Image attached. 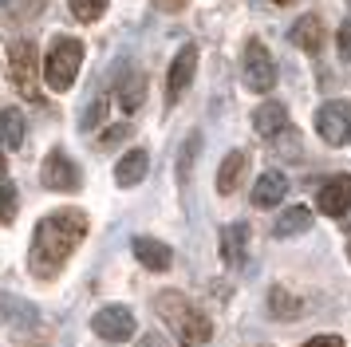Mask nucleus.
Wrapping results in <instances>:
<instances>
[{
	"instance_id": "nucleus-34",
	"label": "nucleus",
	"mask_w": 351,
	"mask_h": 347,
	"mask_svg": "<svg viewBox=\"0 0 351 347\" xmlns=\"http://www.w3.org/2000/svg\"><path fill=\"white\" fill-rule=\"evenodd\" d=\"M348 229H351V217H348Z\"/></svg>"
},
{
	"instance_id": "nucleus-4",
	"label": "nucleus",
	"mask_w": 351,
	"mask_h": 347,
	"mask_svg": "<svg viewBox=\"0 0 351 347\" xmlns=\"http://www.w3.org/2000/svg\"><path fill=\"white\" fill-rule=\"evenodd\" d=\"M241 75H245V87L249 91H272L276 87V63H272L269 47L261 40H249L245 44V63H241Z\"/></svg>"
},
{
	"instance_id": "nucleus-1",
	"label": "nucleus",
	"mask_w": 351,
	"mask_h": 347,
	"mask_svg": "<svg viewBox=\"0 0 351 347\" xmlns=\"http://www.w3.org/2000/svg\"><path fill=\"white\" fill-rule=\"evenodd\" d=\"M87 237V213L83 209H56L36 225L32 249H28V268L40 280H51L60 268L71 261V252Z\"/></svg>"
},
{
	"instance_id": "nucleus-21",
	"label": "nucleus",
	"mask_w": 351,
	"mask_h": 347,
	"mask_svg": "<svg viewBox=\"0 0 351 347\" xmlns=\"http://www.w3.org/2000/svg\"><path fill=\"white\" fill-rule=\"evenodd\" d=\"M269 312L276 315V320H296V315L304 312V304L292 292H285V288H272L269 292Z\"/></svg>"
},
{
	"instance_id": "nucleus-31",
	"label": "nucleus",
	"mask_w": 351,
	"mask_h": 347,
	"mask_svg": "<svg viewBox=\"0 0 351 347\" xmlns=\"http://www.w3.org/2000/svg\"><path fill=\"white\" fill-rule=\"evenodd\" d=\"M138 347H166V339L162 335H146V339H138Z\"/></svg>"
},
{
	"instance_id": "nucleus-32",
	"label": "nucleus",
	"mask_w": 351,
	"mask_h": 347,
	"mask_svg": "<svg viewBox=\"0 0 351 347\" xmlns=\"http://www.w3.org/2000/svg\"><path fill=\"white\" fill-rule=\"evenodd\" d=\"M4 170H8V166H4V154H0V182H4Z\"/></svg>"
},
{
	"instance_id": "nucleus-14",
	"label": "nucleus",
	"mask_w": 351,
	"mask_h": 347,
	"mask_svg": "<svg viewBox=\"0 0 351 347\" xmlns=\"http://www.w3.org/2000/svg\"><path fill=\"white\" fill-rule=\"evenodd\" d=\"M285 193H288V178H285V174L265 170L261 178H256V186H253V205H261V209H269V205L285 202Z\"/></svg>"
},
{
	"instance_id": "nucleus-2",
	"label": "nucleus",
	"mask_w": 351,
	"mask_h": 347,
	"mask_svg": "<svg viewBox=\"0 0 351 347\" xmlns=\"http://www.w3.org/2000/svg\"><path fill=\"white\" fill-rule=\"evenodd\" d=\"M154 308H158V315L170 324V331H174L186 347H202L209 335H213V324L206 320V312L193 308L182 292H158Z\"/></svg>"
},
{
	"instance_id": "nucleus-18",
	"label": "nucleus",
	"mask_w": 351,
	"mask_h": 347,
	"mask_svg": "<svg viewBox=\"0 0 351 347\" xmlns=\"http://www.w3.org/2000/svg\"><path fill=\"white\" fill-rule=\"evenodd\" d=\"M245 166H249V154H245V150H229L225 162L217 166V189H221V193H233L237 182H241V174H245Z\"/></svg>"
},
{
	"instance_id": "nucleus-11",
	"label": "nucleus",
	"mask_w": 351,
	"mask_h": 347,
	"mask_svg": "<svg viewBox=\"0 0 351 347\" xmlns=\"http://www.w3.org/2000/svg\"><path fill=\"white\" fill-rule=\"evenodd\" d=\"M348 202H351V178H332V182L319 186V193H316L319 213H332V217L348 213Z\"/></svg>"
},
{
	"instance_id": "nucleus-24",
	"label": "nucleus",
	"mask_w": 351,
	"mask_h": 347,
	"mask_svg": "<svg viewBox=\"0 0 351 347\" xmlns=\"http://www.w3.org/2000/svg\"><path fill=\"white\" fill-rule=\"evenodd\" d=\"M197 150H202V134H190L186 139V146H182V158H178V178L186 182L193 170V158H197Z\"/></svg>"
},
{
	"instance_id": "nucleus-13",
	"label": "nucleus",
	"mask_w": 351,
	"mask_h": 347,
	"mask_svg": "<svg viewBox=\"0 0 351 347\" xmlns=\"http://www.w3.org/2000/svg\"><path fill=\"white\" fill-rule=\"evenodd\" d=\"M146 170H150V154L146 150H127V154L119 158V166H114V182L123 189H130L146 178Z\"/></svg>"
},
{
	"instance_id": "nucleus-22",
	"label": "nucleus",
	"mask_w": 351,
	"mask_h": 347,
	"mask_svg": "<svg viewBox=\"0 0 351 347\" xmlns=\"http://www.w3.org/2000/svg\"><path fill=\"white\" fill-rule=\"evenodd\" d=\"M16 202L20 193L12 182H0V225H12V217H16Z\"/></svg>"
},
{
	"instance_id": "nucleus-9",
	"label": "nucleus",
	"mask_w": 351,
	"mask_h": 347,
	"mask_svg": "<svg viewBox=\"0 0 351 347\" xmlns=\"http://www.w3.org/2000/svg\"><path fill=\"white\" fill-rule=\"evenodd\" d=\"M193 71H197V47L186 44V47L174 56V63H170V75H166V103H170V107H174L178 99L186 95Z\"/></svg>"
},
{
	"instance_id": "nucleus-29",
	"label": "nucleus",
	"mask_w": 351,
	"mask_h": 347,
	"mask_svg": "<svg viewBox=\"0 0 351 347\" xmlns=\"http://www.w3.org/2000/svg\"><path fill=\"white\" fill-rule=\"evenodd\" d=\"M304 347H343V339H335V335H319V339H312V344Z\"/></svg>"
},
{
	"instance_id": "nucleus-16",
	"label": "nucleus",
	"mask_w": 351,
	"mask_h": 347,
	"mask_svg": "<svg viewBox=\"0 0 351 347\" xmlns=\"http://www.w3.org/2000/svg\"><path fill=\"white\" fill-rule=\"evenodd\" d=\"M285 103H261L253 110V130L256 134H265V139H276L280 130H285Z\"/></svg>"
},
{
	"instance_id": "nucleus-15",
	"label": "nucleus",
	"mask_w": 351,
	"mask_h": 347,
	"mask_svg": "<svg viewBox=\"0 0 351 347\" xmlns=\"http://www.w3.org/2000/svg\"><path fill=\"white\" fill-rule=\"evenodd\" d=\"M288 40L296 47H304V51H319L328 36H324V24H319L316 16H300V20L292 24V32H288Z\"/></svg>"
},
{
	"instance_id": "nucleus-30",
	"label": "nucleus",
	"mask_w": 351,
	"mask_h": 347,
	"mask_svg": "<svg viewBox=\"0 0 351 347\" xmlns=\"http://www.w3.org/2000/svg\"><path fill=\"white\" fill-rule=\"evenodd\" d=\"M154 4H158L162 12H178V8H182V4H186V0H154Z\"/></svg>"
},
{
	"instance_id": "nucleus-6",
	"label": "nucleus",
	"mask_w": 351,
	"mask_h": 347,
	"mask_svg": "<svg viewBox=\"0 0 351 347\" xmlns=\"http://www.w3.org/2000/svg\"><path fill=\"white\" fill-rule=\"evenodd\" d=\"M8 71H12V87H16L20 95L40 99V91H36V75H40V67H36V44L32 40H16V44H12Z\"/></svg>"
},
{
	"instance_id": "nucleus-5",
	"label": "nucleus",
	"mask_w": 351,
	"mask_h": 347,
	"mask_svg": "<svg viewBox=\"0 0 351 347\" xmlns=\"http://www.w3.org/2000/svg\"><path fill=\"white\" fill-rule=\"evenodd\" d=\"M316 130L328 146H343L351 139V103L348 99H328L316 110Z\"/></svg>"
},
{
	"instance_id": "nucleus-33",
	"label": "nucleus",
	"mask_w": 351,
	"mask_h": 347,
	"mask_svg": "<svg viewBox=\"0 0 351 347\" xmlns=\"http://www.w3.org/2000/svg\"><path fill=\"white\" fill-rule=\"evenodd\" d=\"M276 4H292V0H276Z\"/></svg>"
},
{
	"instance_id": "nucleus-17",
	"label": "nucleus",
	"mask_w": 351,
	"mask_h": 347,
	"mask_svg": "<svg viewBox=\"0 0 351 347\" xmlns=\"http://www.w3.org/2000/svg\"><path fill=\"white\" fill-rule=\"evenodd\" d=\"M245 245H249V225H245V221L225 225V229H221V256H225V265H241V261H245Z\"/></svg>"
},
{
	"instance_id": "nucleus-27",
	"label": "nucleus",
	"mask_w": 351,
	"mask_h": 347,
	"mask_svg": "<svg viewBox=\"0 0 351 347\" xmlns=\"http://www.w3.org/2000/svg\"><path fill=\"white\" fill-rule=\"evenodd\" d=\"M130 130H134L130 123H119V126H111V130L103 134V146H114V142H123V139L130 134Z\"/></svg>"
},
{
	"instance_id": "nucleus-3",
	"label": "nucleus",
	"mask_w": 351,
	"mask_h": 347,
	"mask_svg": "<svg viewBox=\"0 0 351 347\" xmlns=\"http://www.w3.org/2000/svg\"><path fill=\"white\" fill-rule=\"evenodd\" d=\"M80 63H83V44L75 36L51 40L48 60H44V75H48L51 91H67V87L75 83V75H80Z\"/></svg>"
},
{
	"instance_id": "nucleus-8",
	"label": "nucleus",
	"mask_w": 351,
	"mask_h": 347,
	"mask_svg": "<svg viewBox=\"0 0 351 347\" xmlns=\"http://www.w3.org/2000/svg\"><path fill=\"white\" fill-rule=\"evenodd\" d=\"M91 331H95L99 339H130V335H134V315H130V308H123V304H107V308L95 312Z\"/></svg>"
},
{
	"instance_id": "nucleus-19",
	"label": "nucleus",
	"mask_w": 351,
	"mask_h": 347,
	"mask_svg": "<svg viewBox=\"0 0 351 347\" xmlns=\"http://www.w3.org/2000/svg\"><path fill=\"white\" fill-rule=\"evenodd\" d=\"M24 115H20L16 107H4L0 110V142L8 146V150H20L24 146Z\"/></svg>"
},
{
	"instance_id": "nucleus-23",
	"label": "nucleus",
	"mask_w": 351,
	"mask_h": 347,
	"mask_svg": "<svg viewBox=\"0 0 351 347\" xmlns=\"http://www.w3.org/2000/svg\"><path fill=\"white\" fill-rule=\"evenodd\" d=\"M67 4H71L75 20H83V24H91V20H99L107 12V0H67Z\"/></svg>"
},
{
	"instance_id": "nucleus-20",
	"label": "nucleus",
	"mask_w": 351,
	"mask_h": 347,
	"mask_svg": "<svg viewBox=\"0 0 351 347\" xmlns=\"http://www.w3.org/2000/svg\"><path fill=\"white\" fill-rule=\"evenodd\" d=\"M308 225H312V209H304V205H292V209H285V213L276 217V237L304 233Z\"/></svg>"
},
{
	"instance_id": "nucleus-26",
	"label": "nucleus",
	"mask_w": 351,
	"mask_h": 347,
	"mask_svg": "<svg viewBox=\"0 0 351 347\" xmlns=\"http://www.w3.org/2000/svg\"><path fill=\"white\" fill-rule=\"evenodd\" d=\"M103 110H107V99H95L91 107H83V119H80V130H95L103 123Z\"/></svg>"
},
{
	"instance_id": "nucleus-28",
	"label": "nucleus",
	"mask_w": 351,
	"mask_h": 347,
	"mask_svg": "<svg viewBox=\"0 0 351 347\" xmlns=\"http://www.w3.org/2000/svg\"><path fill=\"white\" fill-rule=\"evenodd\" d=\"M335 44H339V56L343 60H351V20L339 28V36H335Z\"/></svg>"
},
{
	"instance_id": "nucleus-25",
	"label": "nucleus",
	"mask_w": 351,
	"mask_h": 347,
	"mask_svg": "<svg viewBox=\"0 0 351 347\" xmlns=\"http://www.w3.org/2000/svg\"><path fill=\"white\" fill-rule=\"evenodd\" d=\"M276 154L288 158V162H296L300 158V134L296 130H280V142H276Z\"/></svg>"
},
{
	"instance_id": "nucleus-12",
	"label": "nucleus",
	"mask_w": 351,
	"mask_h": 347,
	"mask_svg": "<svg viewBox=\"0 0 351 347\" xmlns=\"http://www.w3.org/2000/svg\"><path fill=\"white\" fill-rule=\"evenodd\" d=\"M114 95H119V107L123 110H138L143 107V99H146V75L138 71V67H127V71L119 75Z\"/></svg>"
},
{
	"instance_id": "nucleus-10",
	"label": "nucleus",
	"mask_w": 351,
	"mask_h": 347,
	"mask_svg": "<svg viewBox=\"0 0 351 347\" xmlns=\"http://www.w3.org/2000/svg\"><path fill=\"white\" fill-rule=\"evenodd\" d=\"M130 249H134V256H138L150 272H166V268L174 265L170 245H162V241H154V237H134V241H130Z\"/></svg>"
},
{
	"instance_id": "nucleus-7",
	"label": "nucleus",
	"mask_w": 351,
	"mask_h": 347,
	"mask_svg": "<svg viewBox=\"0 0 351 347\" xmlns=\"http://www.w3.org/2000/svg\"><path fill=\"white\" fill-rule=\"evenodd\" d=\"M40 182H44L48 189H64V193H75V189L83 186L80 166H75L64 150H51V154L44 158V166H40Z\"/></svg>"
}]
</instances>
